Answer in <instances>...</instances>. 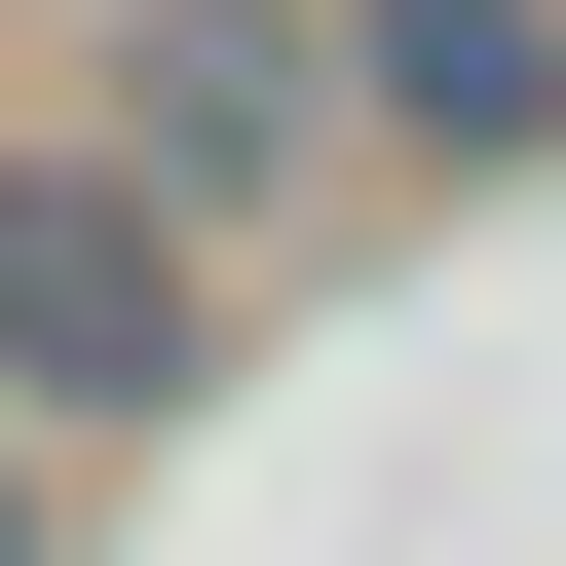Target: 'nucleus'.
I'll list each match as a JSON object with an SVG mask.
<instances>
[{
    "instance_id": "1",
    "label": "nucleus",
    "mask_w": 566,
    "mask_h": 566,
    "mask_svg": "<svg viewBox=\"0 0 566 566\" xmlns=\"http://www.w3.org/2000/svg\"><path fill=\"white\" fill-rule=\"evenodd\" d=\"M227 303H264V264H227V227H189V189L76 114V76H0V416H39L76 491H114L189 378H227Z\"/></svg>"
},
{
    "instance_id": "2",
    "label": "nucleus",
    "mask_w": 566,
    "mask_h": 566,
    "mask_svg": "<svg viewBox=\"0 0 566 566\" xmlns=\"http://www.w3.org/2000/svg\"><path fill=\"white\" fill-rule=\"evenodd\" d=\"M39 76L227 227V264H303V227H378V76H340V0H39Z\"/></svg>"
},
{
    "instance_id": "3",
    "label": "nucleus",
    "mask_w": 566,
    "mask_h": 566,
    "mask_svg": "<svg viewBox=\"0 0 566 566\" xmlns=\"http://www.w3.org/2000/svg\"><path fill=\"white\" fill-rule=\"evenodd\" d=\"M378 189H566V0H340Z\"/></svg>"
},
{
    "instance_id": "4",
    "label": "nucleus",
    "mask_w": 566,
    "mask_h": 566,
    "mask_svg": "<svg viewBox=\"0 0 566 566\" xmlns=\"http://www.w3.org/2000/svg\"><path fill=\"white\" fill-rule=\"evenodd\" d=\"M0 566H76V453H39V416H0Z\"/></svg>"
}]
</instances>
